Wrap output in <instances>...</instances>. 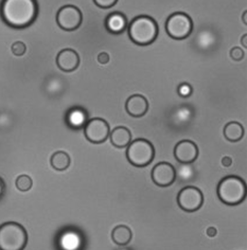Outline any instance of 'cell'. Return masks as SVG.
I'll list each match as a JSON object with an SVG mask.
<instances>
[{
    "label": "cell",
    "mask_w": 247,
    "mask_h": 250,
    "mask_svg": "<svg viewBox=\"0 0 247 250\" xmlns=\"http://www.w3.org/2000/svg\"><path fill=\"white\" fill-rule=\"evenodd\" d=\"M37 15L34 0H5L1 4V17L12 28L22 29L30 26Z\"/></svg>",
    "instance_id": "1"
},
{
    "label": "cell",
    "mask_w": 247,
    "mask_h": 250,
    "mask_svg": "<svg viewBox=\"0 0 247 250\" xmlns=\"http://www.w3.org/2000/svg\"><path fill=\"white\" fill-rule=\"evenodd\" d=\"M158 35V24L150 16H138L129 26V36L133 42L139 46H148L153 43Z\"/></svg>",
    "instance_id": "2"
},
{
    "label": "cell",
    "mask_w": 247,
    "mask_h": 250,
    "mask_svg": "<svg viewBox=\"0 0 247 250\" xmlns=\"http://www.w3.org/2000/svg\"><path fill=\"white\" fill-rule=\"evenodd\" d=\"M27 243L28 233L22 225L15 222L0 225V250H23Z\"/></svg>",
    "instance_id": "3"
},
{
    "label": "cell",
    "mask_w": 247,
    "mask_h": 250,
    "mask_svg": "<svg viewBox=\"0 0 247 250\" xmlns=\"http://www.w3.org/2000/svg\"><path fill=\"white\" fill-rule=\"evenodd\" d=\"M217 193L222 203L237 206L246 197V184L241 177L227 176L220 181Z\"/></svg>",
    "instance_id": "4"
},
{
    "label": "cell",
    "mask_w": 247,
    "mask_h": 250,
    "mask_svg": "<svg viewBox=\"0 0 247 250\" xmlns=\"http://www.w3.org/2000/svg\"><path fill=\"white\" fill-rule=\"evenodd\" d=\"M155 157V148L152 143L143 138L132 141L126 149V158L134 167H143L149 166Z\"/></svg>",
    "instance_id": "5"
},
{
    "label": "cell",
    "mask_w": 247,
    "mask_h": 250,
    "mask_svg": "<svg viewBox=\"0 0 247 250\" xmlns=\"http://www.w3.org/2000/svg\"><path fill=\"white\" fill-rule=\"evenodd\" d=\"M193 22L190 16L183 12H176L171 15L166 22V31L174 40H185L191 34Z\"/></svg>",
    "instance_id": "6"
},
{
    "label": "cell",
    "mask_w": 247,
    "mask_h": 250,
    "mask_svg": "<svg viewBox=\"0 0 247 250\" xmlns=\"http://www.w3.org/2000/svg\"><path fill=\"white\" fill-rule=\"evenodd\" d=\"M204 203L202 192L196 187H186L177 195V204L186 212L198 211Z\"/></svg>",
    "instance_id": "7"
},
{
    "label": "cell",
    "mask_w": 247,
    "mask_h": 250,
    "mask_svg": "<svg viewBox=\"0 0 247 250\" xmlns=\"http://www.w3.org/2000/svg\"><path fill=\"white\" fill-rule=\"evenodd\" d=\"M110 125L104 119L93 118L85 124L84 135L86 139L91 143H94V145H99V143L106 141L110 137Z\"/></svg>",
    "instance_id": "8"
},
{
    "label": "cell",
    "mask_w": 247,
    "mask_h": 250,
    "mask_svg": "<svg viewBox=\"0 0 247 250\" xmlns=\"http://www.w3.org/2000/svg\"><path fill=\"white\" fill-rule=\"evenodd\" d=\"M83 21L82 12L79 8L74 5L68 4L61 8L56 15V22L59 27L65 31H74L77 30Z\"/></svg>",
    "instance_id": "9"
},
{
    "label": "cell",
    "mask_w": 247,
    "mask_h": 250,
    "mask_svg": "<svg viewBox=\"0 0 247 250\" xmlns=\"http://www.w3.org/2000/svg\"><path fill=\"white\" fill-rule=\"evenodd\" d=\"M152 180L158 187L166 188L172 185L176 179L175 167L169 162H159L152 170Z\"/></svg>",
    "instance_id": "10"
},
{
    "label": "cell",
    "mask_w": 247,
    "mask_h": 250,
    "mask_svg": "<svg viewBox=\"0 0 247 250\" xmlns=\"http://www.w3.org/2000/svg\"><path fill=\"white\" fill-rule=\"evenodd\" d=\"M174 157L182 165H190L199 157V147L191 140H181L174 147Z\"/></svg>",
    "instance_id": "11"
},
{
    "label": "cell",
    "mask_w": 247,
    "mask_h": 250,
    "mask_svg": "<svg viewBox=\"0 0 247 250\" xmlns=\"http://www.w3.org/2000/svg\"><path fill=\"white\" fill-rule=\"evenodd\" d=\"M56 65L62 71L72 72L80 65V55L73 49H64L56 56Z\"/></svg>",
    "instance_id": "12"
},
{
    "label": "cell",
    "mask_w": 247,
    "mask_h": 250,
    "mask_svg": "<svg viewBox=\"0 0 247 250\" xmlns=\"http://www.w3.org/2000/svg\"><path fill=\"white\" fill-rule=\"evenodd\" d=\"M125 109L128 114L134 118L142 117L149 110V102L141 95L131 96L125 103Z\"/></svg>",
    "instance_id": "13"
},
{
    "label": "cell",
    "mask_w": 247,
    "mask_h": 250,
    "mask_svg": "<svg viewBox=\"0 0 247 250\" xmlns=\"http://www.w3.org/2000/svg\"><path fill=\"white\" fill-rule=\"evenodd\" d=\"M105 27L111 33L119 34L123 32L126 27H128V20H126L124 14L120 13V12H113V13H111L107 16L105 21Z\"/></svg>",
    "instance_id": "14"
},
{
    "label": "cell",
    "mask_w": 247,
    "mask_h": 250,
    "mask_svg": "<svg viewBox=\"0 0 247 250\" xmlns=\"http://www.w3.org/2000/svg\"><path fill=\"white\" fill-rule=\"evenodd\" d=\"M110 138L112 145L117 148L128 147L132 142V133L129 128L124 126H118L111 132Z\"/></svg>",
    "instance_id": "15"
},
{
    "label": "cell",
    "mask_w": 247,
    "mask_h": 250,
    "mask_svg": "<svg viewBox=\"0 0 247 250\" xmlns=\"http://www.w3.org/2000/svg\"><path fill=\"white\" fill-rule=\"evenodd\" d=\"M132 230L125 225H118L112 231V240L119 246H125L132 240Z\"/></svg>",
    "instance_id": "16"
},
{
    "label": "cell",
    "mask_w": 247,
    "mask_h": 250,
    "mask_svg": "<svg viewBox=\"0 0 247 250\" xmlns=\"http://www.w3.org/2000/svg\"><path fill=\"white\" fill-rule=\"evenodd\" d=\"M244 127L239 122H229L224 126V137L230 142H238L243 138Z\"/></svg>",
    "instance_id": "17"
},
{
    "label": "cell",
    "mask_w": 247,
    "mask_h": 250,
    "mask_svg": "<svg viewBox=\"0 0 247 250\" xmlns=\"http://www.w3.org/2000/svg\"><path fill=\"white\" fill-rule=\"evenodd\" d=\"M70 156H69L66 152L59 151L55 152L52 156L51 159H50V164L51 167L56 171H65L70 166Z\"/></svg>",
    "instance_id": "18"
},
{
    "label": "cell",
    "mask_w": 247,
    "mask_h": 250,
    "mask_svg": "<svg viewBox=\"0 0 247 250\" xmlns=\"http://www.w3.org/2000/svg\"><path fill=\"white\" fill-rule=\"evenodd\" d=\"M62 247L65 250H77L81 244V240L78 234L69 232L62 237Z\"/></svg>",
    "instance_id": "19"
},
{
    "label": "cell",
    "mask_w": 247,
    "mask_h": 250,
    "mask_svg": "<svg viewBox=\"0 0 247 250\" xmlns=\"http://www.w3.org/2000/svg\"><path fill=\"white\" fill-rule=\"evenodd\" d=\"M69 124L73 127H82L86 123V114L81 109H73L68 117Z\"/></svg>",
    "instance_id": "20"
},
{
    "label": "cell",
    "mask_w": 247,
    "mask_h": 250,
    "mask_svg": "<svg viewBox=\"0 0 247 250\" xmlns=\"http://www.w3.org/2000/svg\"><path fill=\"white\" fill-rule=\"evenodd\" d=\"M15 185H16L17 189L21 192H28L31 190V188H32L33 181H32V178H31L29 175L22 174L17 177Z\"/></svg>",
    "instance_id": "21"
},
{
    "label": "cell",
    "mask_w": 247,
    "mask_h": 250,
    "mask_svg": "<svg viewBox=\"0 0 247 250\" xmlns=\"http://www.w3.org/2000/svg\"><path fill=\"white\" fill-rule=\"evenodd\" d=\"M27 51V47L22 42H16L12 45V52L16 56H22Z\"/></svg>",
    "instance_id": "22"
},
{
    "label": "cell",
    "mask_w": 247,
    "mask_h": 250,
    "mask_svg": "<svg viewBox=\"0 0 247 250\" xmlns=\"http://www.w3.org/2000/svg\"><path fill=\"white\" fill-rule=\"evenodd\" d=\"M230 58L236 62L242 61L244 58V51L240 47H233L230 50Z\"/></svg>",
    "instance_id": "23"
},
{
    "label": "cell",
    "mask_w": 247,
    "mask_h": 250,
    "mask_svg": "<svg viewBox=\"0 0 247 250\" xmlns=\"http://www.w3.org/2000/svg\"><path fill=\"white\" fill-rule=\"evenodd\" d=\"M93 2L102 9H110L117 3V0H94Z\"/></svg>",
    "instance_id": "24"
},
{
    "label": "cell",
    "mask_w": 247,
    "mask_h": 250,
    "mask_svg": "<svg viewBox=\"0 0 247 250\" xmlns=\"http://www.w3.org/2000/svg\"><path fill=\"white\" fill-rule=\"evenodd\" d=\"M179 92L180 95L182 97H187L191 93V86H189L188 84H182L180 86L179 88Z\"/></svg>",
    "instance_id": "25"
},
{
    "label": "cell",
    "mask_w": 247,
    "mask_h": 250,
    "mask_svg": "<svg viewBox=\"0 0 247 250\" xmlns=\"http://www.w3.org/2000/svg\"><path fill=\"white\" fill-rule=\"evenodd\" d=\"M97 60L99 62V64L106 65V64H109V62H110V55H109V53H106V52H101L98 55Z\"/></svg>",
    "instance_id": "26"
},
{
    "label": "cell",
    "mask_w": 247,
    "mask_h": 250,
    "mask_svg": "<svg viewBox=\"0 0 247 250\" xmlns=\"http://www.w3.org/2000/svg\"><path fill=\"white\" fill-rule=\"evenodd\" d=\"M206 233H207L208 236L214 237L215 235L218 234V230H217V228H214V227H208L207 230H206Z\"/></svg>",
    "instance_id": "27"
},
{
    "label": "cell",
    "mask_w": 247,
    "mask_h": 250,
    "mask_svg": "<svg viewBox=\"0 0 247 250\" xmlns=\"http://www.w3.org/2000/svg\"><path fill=\"white\" fill-rule=\"evenodd\" d=\"M222 165L226 167H230L232 165V159L229 157V156H225V157H223V159H222Z\"/></svg>",
    "instance_id": "28"
},
{
    "label": "cell",
    "mask_w": 247,
    "mask_h": 250,
    "mask_svg": "<svg viewBox=\"0 0 247 250\" xmlns=\"http://www.w3.org/2000/svg\"><path fill=\"white\" fill-rule=\"evenodd\" d=\"M241 42H242L244 48H247V35L246 34H244L242 39H241Z\"/></svg>",
    "instance_id": "29"
},
{
    "label": "cell",
    "mask_w": 247,
    "mask_h": 250,
    "mask_svg": "<svg viewBox=\"0 0 247 250\" xmlns=\"http://www.w3.org/2000/svg\"><path fill=\"white\" fill-rule=\"evenodd\" d=\"M243 22L245 24H247V12L246 11L244 12V14H243Z\"/></svg>",
    "instance_id": "30"
},
{
    "label": "cell",
    "mask_w": 247,
    "mask_h": 250,
    "mask_svg": "<svg viewBox=\"0 0 247 250\" xmlns=\"http://www.w3.org/2000/svg\"><path fill=\"white\" fill-rule=\"evenodd\" d=\"M122 250H129V249H122Z\"/></svg>",
    "instance_id": "31"
}]
</instances>
